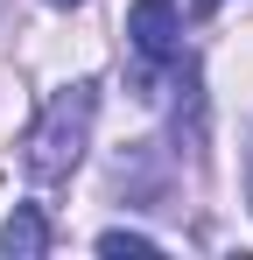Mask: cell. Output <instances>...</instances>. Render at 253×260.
<instances>
[{
	"label": "cell",
	"instance_id": "cell-7",
	"mask_svg": "<svg viewBox=\"0 0 253 260\" xmlns=\"http://www.w3.org/2000/svg\"><path fill=\"white\" fill-rule=\"evenodd\" d=\"M49 7H78V0H49Z\"/></svg>",
	"mask_w": 253,
	"mask_h": 260
},
{
	"label": "cell",
	"instance_id": "cell-4",
	"mask_svg": "<svg viewBox=\"0 0 253 260\" xmlns=\"http://www.w3.org/2000/svg\"><path fill=\"white\" fill-rule=\"evenodd\" d=\"M99 253H162L148 232H126V225H113V232H99Z\"/></svg>",
	"mask_w": 253,
	"mask_h": 260
},
{
	"label": "cell",
	"instance_id": "cell-3",
	"mask_svg": "<svg viewBox=\"0 0 253 260\" xmlns=\"http://www.w3.org/2000/svg\"><path fill=\"white\" fill-rule=\"evenodd\" d=\"M0 253L7 260H42L49 253V218H42L36 204H14V218L0 225Z\"/></svg>",
	"mask_w": 253,
	"mask_h": 260
},
{
	"label": "cell",
	"instance_id": "cell-5",
	"mask_svg": "<svg viewBox=\"0 0 253 260\" xmlns=\"http://www.w3.org/2000/svg\"><path fill=\"white\" fill-rule=\"evenodd\" d=\"M211 7H225V0H190V14H211Z\"/></svg>",
	"mask_w": 253,
	"mask_h": 260
},
{
	"label": "cell",
	"instance_id": "cell-6",
	"mask_svg": "<svg viewBox=\"0 0 253 260\" xmlns=\"http://www.w3.org/2000/svg\"><path fill=\"white\" fill-rule=\"evenodd\" d=\"M246 190H253V155H246Z\"/></svg>",
	"mask_w": 253,
	"mask_h": 260
},
{
	"label": "cell",
	"instance_id": "cell-1",
	"mask_svg": "<svg viewBox=\"0 0 253 260\" xmlns=\"http://www.w3.org/2000/svg\"><path fill=\"white\" fill-rule=\"evenodd\" d=\"M91 120H99V85H91V78L56 85L49 106L36 113L28 141H21V169L36 176V183H64V176L84 162V148H91Z\"/></svg>",
	"mask_w": 253,
	"mask_h": 260
},
{
	"label": "cell",
	"instance_id": "cell-2",
	"mask_svg": "<svg viewBox=\"0 0 253 260\" xmlns=\"http://www.w3.org/2000/svg\"><path fill=\"white\" fill-rule=\"evenodd\" d=\"M126 36H134V49L148 63H183V14H176V0H134Z\"/></svg>",
	"mask_w": 253,
	"mask_h": 260
}]
</instances>
